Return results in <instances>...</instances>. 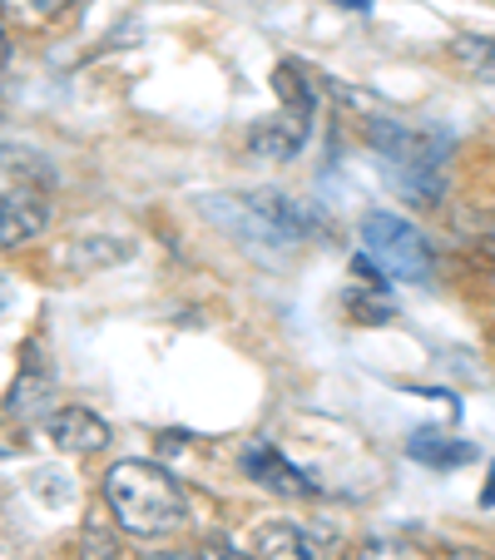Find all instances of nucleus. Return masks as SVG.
Segmentation results:
<instances>
[{"label": "nucleus", "mask_w": 495, "mask_h": 560, "mask_svg": "<svg viewBox=\"0 0 495 560\" xmlns=\"http://www.w3.org/2000/svg\"><path fill=\"white\" fill-rule=\"evenodd\" d=\"M105 511L115 516V526L125 536L139 540H154V536H169V530L184 526L189 516V497H184L179 476L169 466L158 462H115L105 471Z\"/></svg>", "instance_id": "1"}, {"label": "nucleus", "mask_w": 495, "mask_h": 560, "mask_svg": "<svg viewBox=\"0 0 495 560\" xmlns=\"http://www.w3.org/2000/svg\"><path fill=\"white\" fill-rule=\"evenodd\" d=\"M362 248L377 258V273H391L401 283H432L436 278L432 238L397 213H367L362 219Z\"/></svg>", "instance_id": "2"}, {"label": "nucleus", "mask_w": 495, "mask_h": 560, "mask_svg": "<svg viewBox=\"0 0 495 560\" xmlns=\"http://www.w3.org/2000/svg\"><path fill=\"white\" fill-rule=\"evenodd\" d=\"M367 139L406 189L441 194V179H436V174H441V154H446L441 139L422 135V129H406V125H397V119H372Z\"/></svg>", "instance_id": "3"}, {"label": "nucleus", "mask_w": 495, "mask_h": 560, "mask_svg": "<svg viewBox=\"0 0 495 560\" xmlns=\"http://www.w3.org/2000/svg\"><path fill=\"white\" fill-rule=\"evenodd\" d=\"M228 199L248 219V229L263 233L268 244H297V238H307L317 229V213L283 189H248V194H228Z\"/></svg>", "instance_id": "4"}, {"label": "nucleus", "mask_w": 495, "mask_h": 560, "mask_svg": "<svg viewBox=\"0 0 495 560\" xmlns=\"http://www.w3.org/2000/svg\"><path fill=\"white\" fill-rule=\"evenodd\" d=\"M238 462H243V471L254 476L258 487L278 491V497H317V481L303 471V466L287 462L273 442H248L238 452Z\"/></svg>", "instance_id": "5"}, {"label": "nucleus", "mask_w": 495, "mask_h": 560, "mask_svg": "<svg viewBox=\"0 0 495 560\" xmlns=\"http://www.w3.org/2000/svg\"><path fill=\"white\" fill-rule=\"evenodd\" d=\"M45 436L64 456H95L109 446V422L99 412H90V407H55L45 417Z\"/></svg>", "instance_id": "6"}, {"label": "nucleus", "mask_w": 495, "mask_h": 560, "mask_svg": "<svg viewBox=\"0 0 495 560\" xmlns=\"http://www.w3.org/2000/svg\"><path fill=\"white\" fill-rule=\"evenodd\" d=\"M55 412V377L50 368H45L40 358L31 362V368L15 377L11 387V402H5V422H45V417Z\"/></svg>", "instance_id": "7"}, {"label": "nucleus", "mask_w": 495, "mask_h": 560, "mask_svg": "<svg viewBox=\"0 0 495 560\" xmlns=\"http://www.w3.org/2000/svg\"><path fill=\"white\" fill-rule=\"evenodd\" d=\"M254 560H322L317 540L307 536L293 521H268V526L254 530V546H248Z\"/></svg>", "instance_id": "8"}, {"label": "nucleus", "mask_w": 495, "mask_h": 560, "mask_svg": "<svg viewBox=\"0 0 495 560\" xmlns=\"http://www.w3.org/2000/svg\"><path fill=\"white\" fill-rule=\"evenodd\" d=\"M45 209L25 194H0V254L5 248H25L31 238H40Z\"/></svg>", "instance_id": "9"}, {"label": "nucleus", "mask_w": 495, "mask_h": 560, "mask_svg": "<svg viewBox=\"0 0 495 560\" xmlns=\"http://www.w3.org/2000/svg\"><path fill=\"white\" fill-rule=\"evenodd\" d=\"M80 560H119V526H115V516H90L85 521V530H80Z\"/></svg>", "instance_id": "10"}, {"label": "nucleus", "mask_w": 495, "mask_h": 560, "mask_svg": "<svg viewBox=\"0 0 495 560\" xmlns=\"http://www.w3.org/2000/svg\"><path fill=\"white\" fill-rule=\"evenodd\" d=\"M406 452L416 456V462H426V466H456V462H471V446L465 442H451V436H436V432H416L406 442Z\"/></svg>", "instance_id": "11"}, {"label": "nucleus", "mask_w": 495, "mask_h": 560, "mask_svg": "<svg viewBox=\"0 0 495 560\" xmlns=\"http://www.w3.org/2000/svg\"><path fill=\"white\" fill-rule=\"evenodd\" d=\"M461 60L471 65L481 80H491L495 85V40H481V35H465L461 40Z\"/></svg>", "instance_id": "12"}, {"label": "nucleus", "mask_w": 495, "mask_h": 560, "mask_svg": "<svg viewBox=\"0 0 495 560\" xmlns=\"http://www.w3.org/2000/svg\"><path fill=\"white\" fill-rule=\"evenodd\" d=\"M352 560H422V550L401 546V540H377V546H362Z\"/></svg>", "instance_id": "13"}, {"label": "nucleus", "mask_w": 495, "mask_h": 560, "mask_svg": "<svg viewBox=\"0 0 495 560\" xmlns=\"http://www.w3.org/2000/svg\"><path fill=\"white\" fill-rule=\"evenodd\" d=\"M203 560H254V556L238 550V546H228V540H209V546H203Z\"/></svg>", "instance_id": "14"}, {"label": "nucleus", "mask_w": 495, "mask_h": 560, "mask_svg": "<svg viewBox=\"0 0 495 560\" xmlns=\"http://www.w3.org/2000/svg\"><path fill=\"white\" fill-rule=\"evenodd\" d=\"M31 11H35V15H60L64 0H31Z\"/></svg>", "instance_id": "15"}, {"label": "nucleus", "mask_w": 495, "mask_h": 560, "mask_svg": "<svg viewBox=\"0 0 495 560\" xmlns=\"http://www.w3.org/2000/svg\"><path fill=\"white\" fill-rule=\"evenodd\" d=\"M144 560H199V556H184V550H158V556H144Z\"/></svg>", "instance_id": "16"}, {"label": "nucleus", "mask_w": 495, "mask_h": 560, "mask_svg": "<svg viewBox=\"0 0 495 560\" xmlns=\"http://www.w3.org/2000/svg\"><path fill=\"white\" fill-rule=\"evenodd\" d=\"M5 307H11V283L0 278V317H5Z\"/></svg>", "instance_id": "17"}, {"label": "nucleus", "mask_w": 495, "mask_h": 560, "mask_svg": "<svg viewBox=\"0 0 495 560\" xmlns=\"http://www.w3.org/2000/svg\"><path fill=\"white\" fill-rule=\"evenodd\" d=\"M5 55H11V40H5V25H0V65H5Z\"/></svg>", "instance_id": "18"}, {"label": "nucleus", "mask_w": 495, "mask_h": 560, "mask_svg": "<svg viewBox=\"0 0 495 560\" xmlns=\"http://www.w3.org/2000/svg\"><path fill=\"white\" fill-rule=\"evenodd\" d=\"M446 560H485V556H475V550H456V556H446Z\"/></svg>", "instance_id": "19"}]
</instances>
